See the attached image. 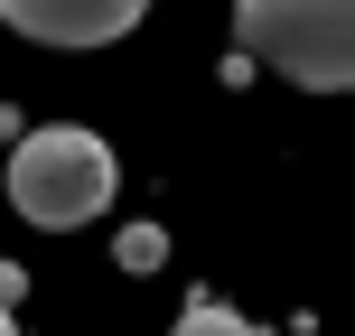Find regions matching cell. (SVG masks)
Instances as JSON below:
<instances>
[{
    "mask_svg": "<svg viewBox=\"0 0 355 336\" xmlns=\"http://www.w3.org/2000/svg\"><path fill=\"white\" fill-rule=\"evenodd\" d=\"M112 187H122L112 141H103V131H85V122L19 131V150H10V206L28 215V224H47V233L94 224V215L112 206Z\"/></svg>",
    "mask_w": 355,
    "mask_h": 336,
    "instance_id": "obj_1",
    "label": "cell"
},
{
    "mask_svg": "<svg viewBox=\"0 0 355 336\" xmlns=\"http://www.w3.org/2000/svg\"><path fill=\"white\" fill-rule=\"evenodd\" d=\"M234 56L309 94H355V0H234Z\"/></svg>",
    "mask_w": 355,
    "mask_h": 336,
    "instance_id": "obj_2",
    "label": "cell"
},
{
    "mask_svg": "<svg viewBox=\"0 0 355 336\" xmlns=\"http://www.w3.org/2000/svg\"><path fill=\"white\" fill-rule=\"evenodd\" d=\"M141 10L150 0H0V19L37 47H112L141 28Z\"/></svg>",
    "mask_w": 355,
    "mask_h": 336,
    "instance_id": "obj_3",
    "label": "cell"
},
{
    "mask_svg": "<svg viewBox=\"0 0 355 336\" xmlns=\"http://www.w3.org/2000/svg\"><path fill=\"white\" fill-rule=\"evenodd\" d=\"M112 262L122 271H168V224H131L122 243H112Z\"/></svg>",
    "mask_w": 355,
    "mask_h": 336,
    "instance_id": "obj_4",
    "label": "cell"
},
{
    "mask_svg": "<svg viewBox=\"0 0 355 336\" xmlns=\"http://www.w3.org/2000/svg\"><path fill=\"white\" fill-rule=\"evenodd\" d=\"M168 336H262V327H252L243 308H215V299H196V308H187V318H178Z\"/></svg>",
    "mask_w": 355,
    "mask_h": 336,
    "instance_id": "obj_5",
    "label": "cell"
},
{
    "mask_svg": "<svg viewBox=\"0 0 355 336\" xmlns=\"http://www.w3.org/2000/svg\"><path fill=\"white\" fill-rule=\"evenodd\" d=\"M10 299H28V281H19V271L0 262V308H10Z\"/></svg>",
    "mask_w": 355,
    "mask_h": 336,
    "instance_id": "obj_6",
    "label": "cell"
},
{
    "mask_svg": "<svg viewBox=\"0 0 355 336\" xmlns=\"http://www.w3.org/2000/svg\"><path fill=\"white\" fill-rule=\"evenodd\" d=\"M0 336H19V327H10V308H0Z\"/></svg>",
    "mask_w": 355,
    "mask_h": 336,
    "instance_id": "obj_7",
    "label": "cell"
}]
</instances>
